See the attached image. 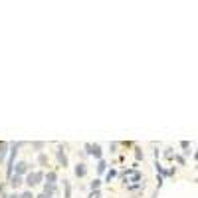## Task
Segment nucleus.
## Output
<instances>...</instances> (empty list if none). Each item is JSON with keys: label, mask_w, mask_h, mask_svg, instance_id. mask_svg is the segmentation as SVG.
<instances>
[{"label": "nucleus", "mask_w": 198, "mask_h": 198, "mask_svg": "<svg viewBox=\"0 0 198 198\" xmlns=\"http://www.w3.org/2000/svg\"><path fill=\"white\" fill-rule=\"evenodd\" d=\"M22 147V143H12L10 145V159H8V176L12 178V174H14V159H16V153H18V149Z\"/></svg>", "instance_id": "obj_1"}, {"label": "nucleus", "mask_w": 198, "mask_h": 198, "mask_svg": "<svg viewBox=\"0 0 198 198\" xmlns=\"http://www.w3.org/2000/svg\"><path fill=\"white\" fill-rule=\"evenodd\" d=\"M42 178H44V174H42V173H30L28 176H26V184L34 186V184H38Z\"/></svg>", "instance_id": "obj_2"}, {"label": "nucleus", "mask_w": 198, "mask_h": 198, "mask_svg": "<svg viewBox=\"0 0 198 198\" xmlns=\"http://www.w3.org/2000/svg\"><path fill=\"white\" fill-rule=\"evenodd\" d=\"M85 149H87V153L91 154V157L101 160V147L99 145H85Z\"/></svg>", "instance_id": "obj_3"}, {"label": "nucleus", "mask_w": 198, "mask_h": 198, "mask_svg": "<svg viewBox=\"0 0 198 198\" xmlns=\"http://www.w3.org/2000/svg\"><path fill=\"white\" fill-rule=\"evenodd\" d=\"M28 168H30V164H28V163H18V164H16V174L22 176L24 173H28Z\"/></svg>", "instance_id": "obj_4"}, {"label": "nucleus", "mask_w": 198, "mask_h": 198, "mask_svg": "<svg viewBox=\"0 0 198 198\" xmlns=\"http://www.w3.org/2000/svg\"><path fill=\"white\" fill-rule=\"evenodd\" d=\"M58 160H60L62 167H67V157H66V153H63V149H62V147L58 149Z\"/></svg>", "instance_id": "obj_5"}, {"label": "nucleus", "mask_w": 198, "mask_h": 198, "mask_svg": "<svg viewBox=\"0 0 198 198\" xmlns=\"http://www.w3.org/2000/svg\"><path fill=\"white\" fill-rule=\"evenodd\" d=\"M20 184H22V176H20V174H12V178H10V186H12V188H18Z\"/></svg>", "instance_id": "obj_6"}, {"label": "nucleus", "mask_w": 198, "mask_h": 198, "mask_svg": "<svg viewBox=\"0 0 198 198\" xmlns=\"http://www.w3.org/2000/svg\"><path fill=\"white\" fill-rule=\"evenodd\" d=\"M85 173H87V167H85L83 163H79L77 167H76V176H79V178H81V176H85Z\"/></svg>", "instance_id": "obj_7"}, {"label": "nucleus", "mask_w": 198, "mask_h": 198, "mask_svg": "<svg viewBox=\"0 0 198 198\" xmlns=\"http://www.w3.org/2000/svg\"><path fill=\"white\" fill-rule=\"evenodd\" d=\"M46 180H48V186H56V180H58V176H56V173H48V176H46Z\"/></svg>", "instance_id": "obj_8"}, {"label": "nucleus", "mask_w": 198, "mask_h": 198, "mask_svg": "<svg viewBox=\"0 0 198 198\" xmlns=\"http://www.w3.org/2000/svg\"><path fill=\"white\" fill-rule=\"evenodd\" d=\"M6 149H8V143H0V163L6 159V153H8Z\"/></svg>", "instance_id": "obj_9"}, {"label": "nucleus", "mask_w": 198, "mask_h": 198, "mask_svg": "<svg viewBox=\"0 0 198 198\" xmlns=\"http://www.w3.org/2000/svg\"><path fill=\"white\" fill-rule=\"evenodd\" d=\"M63 190H66V198H71V186L67 180H63Z\"/></svg>", "instance_id": "obj_10"}, {"label": "nucleus", "mask_w": 198, "mask_h": 198, "mask_svg": "<svg viewBox=\"0 0 198 198\" xmlns=\"http://www.w3.org/2000/svg\"><path fill=\"white\" fill-rule=\"evenodd\" d=\"M97 170H99L101 174H103L105 170H107V163H105V160H99V163H97Z\"/></svg>", "instance_id": "obj_11"}, {"label": "nucleus", "mask_w": 198, "mask_h": 198, "mask_svg": "<svg viewBox=\"0 0 198 198\" xmlns=\"http://www.w3.org/2000/svg\"><path fill=\"white\" fill-rule=\"evenodd\" d=\"M89 186H91V190H99V186H101V180H99V178H95V180H93V182L89 184Z\"/></svg>", "instance_id": "obj_12"}, {"label": "nucleus", "mask_w": 198, "mask_h": 198, "mask_svg": "<svg viewBox=\"0 0 198 198\" xmlns=\"http://www.w3.org/2000/svg\"><path fill=\"white\" fill-rule=\"evenodd\" d=\"M89 198H101V192H99V190H91V194H89Z\"/></svg>", "instance_id": "obj_13"}, {"label": "nucleus", "mask_w": 198, "mask_h": 198, "mask_svg": "<svg viewBox=\"0 0 198 198\" xmlns=\"http://www.w3.org/2000/svg\"><path fill=\"white\" fill-rule=\"evenodd\" d=\"M115 176H117V173H115V170H113V168H111V170H109V173H107V180H111V178H115Z\"/></svg>", "instance_id": "obj_14"}, {"label": "nucleus", "mask_w": 198, "mask_h": 198, "mask_svg": "<svg viewBox=\"0 0 198 198\" xmlns=\"http://www.w3.org/2000/svg\"><path fill=\"white\" fill-rule=\"evenodd\" d=\"M135 157H137V160H141V159H143V153H141V149H135Z\"/></svg>", "instance_id": "obj_15"}, {"label": "nucleus", "mask_w": 198, "mask_h": 198, "mask_svg": "<svg viewBox=\"0 0 198 198\" xmlns=\"http://www.w3.org/2000/svg\"><path fill=\"white\" fill-rule=\"evenodd\" d=\"M38 160H40V164H46V163H48V159H46V154H40V157H38Z\"/></svg>", "instance_id": "obj_16"}, {"label": "nucleus", "mask_w": 198, "mask_h": 198, "mask_svg": "<svg viewBox=\"0 0 198 198\" xmlns=\"http://www.w3.org/2000/svg\"><path fill=\"white\" fill-rule=\"evenodd\" d=\"M20 198H34V196H32V192H22Z\"/></svg>", "instance_id": "obj_17"}, {"label": "nucleus", "mask_w": 198, "mask_h": 198, "mask_svg": "<svg viewBox=\"0 0 198 198\" xmlns=\"http://www.w3.org/2000/svg\"><path fill=\"white\" fill-rule=\"evenodd\" d=\"M34 149H38V151H40V149H44V143H34Z\"/></svg>", "instance_id": "obj_18"}, {"label": "nucleus", "mask_w": 198, "mask_h": 198, "mask_svg": "<svg viewBox=\"0 0 198 198\" xmlns=\"http://www.w3.org/2000/svg\"><path fill=\"white\" fill-rule=\"evenodd\" d=\"M180 147H182V149H188L190 143H188V141H182V143H180Z\"/></svg>", "instance_id": "obj_19"}, {"label": "nucleus", "mask_w": 198, "mask_h": 198, "mask_svg": "<svg viewBox=\"0 0 198 198\" xmlns=\"http://www.w3.org/2000/svg\"><path fill=\"white\" fill-rule=\"evenodd\" d=\"M8 198H20V194H10Z\"/></svg>", "instance_id": "obj_20"}, {"label": "nucleus", "mask_w": 198, "mask_h": 198, "mask_svg": "<svg viewBox=\"0 0 198 198\" xmlns=\"http://www.w3.org/2000/svg\"><path fill=\"white\" fill-rule=\"evenodd\" d=\"M194 159H198V151H196V154H194Z\"/></svg>", "instance_id": "obj_21"}, {"label": "nucleus", "mask_w": 198, "mask_h": 198, "mask_svg": "<svg viewBox=\"0 0 198 198\" xmlns=\"http://www.w3.org/2000/svg\"><path fill=\"white\" fill-rule=\"evenodd\" d=\"M196 182H198V180H196Z\"/></svg>", "instance_id": "obj_22"}]
</instances>
